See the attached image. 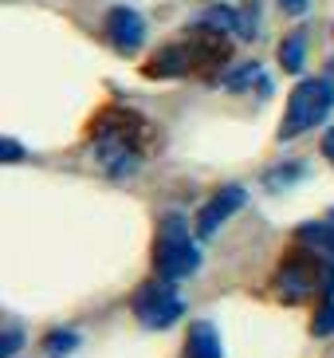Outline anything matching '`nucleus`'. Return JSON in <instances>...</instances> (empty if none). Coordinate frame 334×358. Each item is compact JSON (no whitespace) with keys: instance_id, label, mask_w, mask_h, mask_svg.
<instances>
[{"instance_id":"7ed1b4c3","label":"nucleus","mask_w":334,"mask_h":358,"mask_svg":"<svg viewBox=\"0 0 334 358\" xmlns=\"http://www.w3.org/2000/svg\"><path fill=\"white\" fill-rule=\"evenodd\" d=\"M154 268H157L161 280H173V284L201 268V252H197V244H193V236L185 232V221H181V217H169V221L161 224V232H157Z\"/></svg>"},{"instance_id":"a211bd4d","label":"nucleus","mask_w":334,"mask_h":358,"mask_svg":"<svg viewBox=\"0 0 334 358\" xmlns=\"http://www.w3.org/2000/svg\"><path fill=\"white\" fill-rule=\"evenodd\" d=\"M323 154H326V162H331V166H334V127H331V130H326V134H323Z\"/></svg>"},{"instance_id":"6ab92c4d","label":"nucleus","mask_w":334,"mask_h":358,"mask_svg":"<svg viewBox=\"0 0 334 358\" xmlns=\"http://www.w3.org/2000/svg\"><path fill=\"white\" fill-rule=\"evenodd\" d=\"M326 79H331V83H334V59H331V75H326Z\"/></svg>"},{"instance_id":"39448f33","label":"nucleus","mask_w":334,"mask_h":358,"mask_svg":"<svg viewBox=\"0 0 334 358\" xmlns=\"http://www.w3.org/2000/svg\"><path fill=\"white\" fill-rule=\"evenodd\" d=\"M181 311H185V299L177 295L173 280H161L157 275V280H150V284H142L134 292V315L146 331H166V327H173L181 319Z\"/></svg>"},{"instance_id":"dca6fc26","label":"nucleus","mask_w":334,"mask_h":358,"mask_svg":"<svg viewBox=\"0 0 334 358\" xmlns=\"http://www.w3.org/2000/svg\"><path fill=\"white\" fill-rule=\"evenodd\" d=\"M0 158H4V162H20L24 158V146H20V142H12V138H4V142H0Z\"/></svg>"},{"instance_id":"423d86ee","label":"nucleus","mask_w":334,"mask_h":358,"mask_svg":"<svg viewBox=\"0 0 334 358\" xmlns=\"http://www.w3.org/2000/svg\"><path fill=\"white\" fill-rule=\"evenodd\" d=\"M103 36L118 55H134L138 48L146 43V20H142V12H134L130 4H118V8L106 12Z\"/></svg>"},{"instance_id":"20e7f679","label":"nucleus","mask_w":334,"mask_h":358,"mask_svg":"<svg viewBox=\"0 0 334 358\" xmlns=\"http://www.w3.org/2000/svg\"><path fill=\"white\" fill-rule=\"evenodd\" d=\"M275 287H279L283 299H291V303H299V299H307V295H334V268L323 260H314V256H295V260H287L279 268V275H275Z\"/></svg>"},{"instance_id":"9b49d317","label":"nucleus","mask_w":334,"mask_h":358,"mask_svg":"<svg viewBox=\"0 0 334 358\" xmlns=\"http://www.w3.org/2000/svg\"><path fill=\"white\" fill-rule=\"evenodd\" d=\"M220 83L228 87V91H248V87H256V83H263L268 87V79H263V67L260 64H240L236 71H228Z\"/></svg>"},{"instance_id":"6e6552de","label":"nucleus","mask_w":334,"mask_h":358,"mask_svg":"<svg viewBox=\"0 0 334 358\" xmlns=\"http://www.w3.org/2000/svg\"><path fill=\"white\" fill-rule=\"evenodd\" d=\"M185 358H224V347H220V335L209 319H197L189 327L185 338Z\"/></svg>"},{"instance_id":"ddd939ff","label":"nucleus","mask_w":334,"mask_h":358,"mask_svg":"<svg viewBox=\"0 0 334 358\" xmlns=\"http://www.w3.org/2000/svg\"><path fill=\"white\" fill-rule=\"evenodd\" d=\"M311 331H314V335H334V299H326V303L319 307V315H314Z\"/></svg>"},{"instance_id":"9d476101","label":"nucleus","mask_w":334,"mask_h":358,"mask_svg":"<svg viewBox=\"0 0 334 358\" xmlns=\"http://www.w3.org/2000/svg\"><path fill=\"white\" fill-rule=\"evenodd\" d=\"M279 64L287 71H303V64H307V36L303 32H291L279 43Z\"/></svg>"},{"instance_id":"4468645a","label":"nucleus","mask_w":334,"mask_h":358,"mask_svg":"<svg viewBox=\"0 0 334 358\" xmlns=\"http://www.w3.org/2000/svg\"><path fill=\"white\" fill-rule=\"evenodd\" d=\"M307 169L299 166V162H295V166H279V169H272V173H268V185H272V189H279V181H287V185H291L295 178H303Z\"/></svg>"},{"instance_id":"f3484780","label":"nucleus","mask_w":334,"mask_h":358,"mask_svg":"<svg viewBox=\"0 0 334 358\" xmlns=\"http://www.w3.org/2000/svg\"><path fill=\"white\" fill-rule=\"evenodd\" d=\"M279 8L287 12V16H303V12L311 8V0H279Z\"/></svg>"},{"instance_id":"1a4fd4ad","label":"nucleus","mask_w":334,"mask_h":358,"mask_svg":"<svg viewBox=\"0 0 334 358\" xmlns=\"http://www.w3.org/2000/svg\"><path fill=\"white\" fill-rule=\"evenodd\" d=\"M295 236H299L307 248H314V252H331V256H334V213H331V221H311V224H303Z\"/></svg>"},{"instance_id":"f257e3e1","label":"nucleus","mask_w":334,"mask_h":358,"mask_svg":"<svg viewBox=\"0 0 334 358\" xmlns=\"http://www.w3.org/2000/svg\"><path fill=\"white\" fill-rule=\"evenodd\" d=\"M138 127H142L138 115H118V110L99 118V127H94V158L106 166V173L122 178V173H130L138 166V158H142V146L134 142Z\"/></svg>"},{"instance_id":"f8f14e48","label":"nucleus","mask_w":334,"mask_h":358,"mask_svg":"<svg viewBox=\"0 0 334 358\" xmlns=\"http://www.w3.org/2000/svg\"><path fill=\"white\" fill-rule=\"evenodd\" d=\"M79 347V335H75V331H52V335H48V358H63V355H71V350Z\"/></svg>"},{"instance_id":"2eb2a0df","label":"nucleus","mask_w":334,"mask_h":358,"mask_svg":"<svg viewBox=\"0 0 334 358\" xmlns=\"http://www.w3.org/2000/svg\"><path fill=\"white\" fill-rule=\"evenodd\" d=\"M20 347H24V335H20V331H4V335H0V358H12Z\"/></svg>"},{"instance_id":"0eeeda50","label":"nucleus","mask_w":334,"mask_h":358,"mask_svg":"<svg viewBox=\"0 0 334 358\" xmlns=\"http://www.w3.org/2000/svg\"><path fill=\"white\" fill-rule=\"evenodd\" d=\"M244 201H248V193H244L240 185H224V189H217L209 201H205V205H201V213H197V232H201V236H212V232L228 221L232 213L244 209Z\"/></svg>"},{"instance_id":"f03ea898","label":"nucleus","mask_w":334,"mask_h":358,"mask_svg":"<svg viewBox=\"0 0 334 358\" xmlns=\"http://www.w3.org/2000/svg\"><path fill=\"white\" fill-rule=\"evenodd\" d=\"M334 110V83L331 79H303L287 95V110H283L279 122V142H291V138L314 130L319 122H326Z\"/></svg>"}]
</instances>
